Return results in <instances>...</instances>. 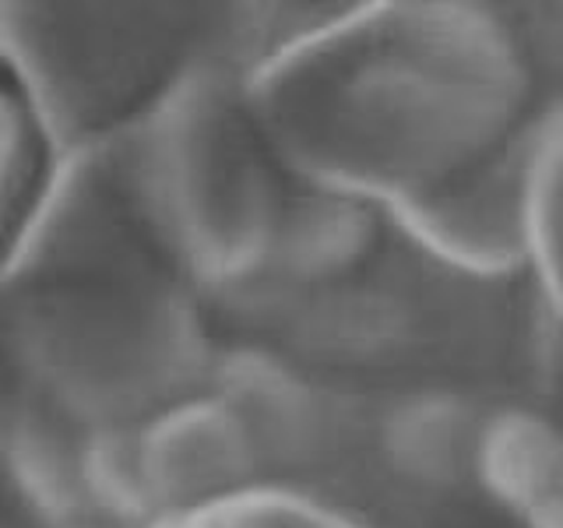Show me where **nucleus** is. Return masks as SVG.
Segmentation results:
<instances>
[{
  "mask_svg": "<svg viewBox=\"0 0 563 528\" xmlns=\"http://www.w3.org/2000/svg\"><path fill=\"white\" fill-rule=\"evenodd\" d=\"M268 131L313 187L405 208L521 141L532 61L475 4H374L307 32L268 67Z\"/></svg>",
  "mask_w": 563,
  "mask_h": 528,
  "instance_id": "obj_1",
  "label": "nucleus"
},
{
  "mask_svg": "<svg viewBox=\"0 0 563 528\" xmlns=\"http://www.w3.org/2000/svg\"><path fill=\"white\" fill-rule=\"evenodd\" d=\"M123 184L158 251L198 278L233 282L268 261L282 198L254 123L205 70H187L131 128Z\"/></svg>",
  "mask_w": 563,
  "mask_h": 528,
  "instance_id": "obj_2",
  "label": "nucleus"
},
{
  "mask_svg": "<svg viewBox=\"0 0 563 528\" xmlns=\"http://www.w3.org/2000/svg\"><path fill=\"white\" fill-rule=\"evenodd\" d=\"M536 131V123H532ZM532 131L483 166L391 216L440 261L472 275H504L528 264L525 184Z\"/></svg>",
  "mask_w": 563,
  "mask_h": 528,
  "instance_id": "obj_3",
  "label": "nucleus"
},
{
  "mask_svg": "<svg viewBox=\"0 0 563 528\" xmlns=\"http://www.w3.org/2000/svg\"><path fill=\"white\" fill-rule=\"evenodd\" d=\"M137 454L155 507H190L240 490L257 448L219 395L158 405L137 427Z\"/></svg>",
  "mask_w": 563,
  "mask_h": 528,
  "instance_id": "obj_4",
  "label": "nucleus"
},
{
  "mask_svg": "<svg viewBox=\"0 0 563 528\" xmlns=\"http://www.w3.org/2000/svg\"><path fill=\"white\" fill-rule=\"evenodd\" d=\"M369 243L374 216L366 201L313 187L303 198H282L264 264L296 282H331L360 264Z\"/></svg>",
  "mask_w": 563,
  "mask_h": 528,
  "instance_id": "obj_5",
  "label": "nucleus"
},
{
  "mask_svg": "<svg viewBox=\"0 0 563 528\" xmlns=\"http://www.w3.org/2000/svg\"><path fill=\"white\" fill-rule=\"evenodd\" d=\"M81 440L53 402L22 405L4 430V454L18 493L43 518L70 521L85 507Z\"/></svg>",
  "mask_w": 563,
  "mask_h": 528,
  "instance_id": "obj_6",
  "label": "nucleus"
},
{
  "mask_svg": "<svg viewBox=\"0 0 563 528\" xmlns=\"http://www.w3.org/2000/svg\"><path fill=\"white\" fill-rule=\"evenodd\" d=\"M475 472L515 515L563 483V430L545 416L510 409L493 416L475 437Z\"/></svg>",
  "mask_w": 563,
  "mask_h": 528,
  "instance_id": "obj_7",
  "label": "nucleus"
},
{
  "mask_svg": "<svg viewBox=\"0 0 563 528\" xmlns=\"http://www.w3.org/2000/svg\"><path fill=\"white\" fill-rule=\"evenodd\" d=\"M261 454H289L310 440L313 402L292 370L261 352H240L225 366L216 392Z\"/></svg>",
  "mask_w": 563,
  "mask_h": 528,
  "instance_id": "obj_8",
  "label": "nucleus"
},
{
  "mask_svg": "<svg viewBox=\"0 0 563 528\" xmlns=\"http://www.w3.org/2000/svg\"><path fill=\"white\" fill-rule=\"evenodd\" d=\"M528 264L563 321V106L539 113L525 184Z\"/></svg>",
  "mask_w": 563,
  "mask_h": 528,
  "instance_id": "obj_9",
  "label": "nucleus"
},
{
  "mask_svg": "<svg viewBox=\"0 0 563 528\" xmlns=\"http://www.w3.org/2000/svg\"><path fill=\"white\" fill-rule=\"evenodd\" d=\"M479 437V433H475ZM387 458L409 472L412 480L440 483L462 469L465 451H475V440H468V422L462 405L440 395H419L401 402L387 416L384 427Z\"/></svg>",
  "mask_w": 563,
  "mask_h": 528,
  "instance_id": "obj_10",
  "label": "nucleus"
},
{
  "mask_svg": "<svg viewBox=\"0 0 563 528\" xmlns=\"http://www.w3.org/2000/svg\"><path fill=\"white\" fill-rule=\"evenodd\" d=\"M85 504L110 518H141L155 507L137 454V430L128 422H99L81 440Z\"/></svg>",
  "mask_w": 563,
  "mask_h": 528,
  "instance_id": "obj_11",
  "label": "nucleus"
},
{
  "mask_svg": "<svg viewBox=\"0 0 563 528\" xmlns=\"http://www.w3.org/2000/svg\"><path fill=\"white\" fill-rule=\"evenodd\" d=\"M32 152V131H29V113L22 99L0 81V208H4L8 194L18 187Z\"/></svg>",
  "mask_w": 563,
  "mask_h": 528,
  "instance_id": "obj_12",
  "label": "nucleus"
},
{
  "mask_svg": "<svg viewBox=\"0 0 563 528\" xmlns=\"http://www.w3.org/2000/svg\"><path fill=\"white\" fill-rule=\"evenodd\" d=\"M254 528H349V521L321 515V510L289 507V510H275V515H264L261 521H254Z\"/></svg>",
  "mask_w": 563,
  "mask_h": 528,
  "instance_id": "obj_13",
  "label": "nucleus"
},
{
  "mask_svg": "<svg viewBox=\"0 0 563 528\" xmlns=\"http://www.w3.org/2000/svg\"><path fill=\"white\" fill-rule=\"evenodd\" d=\"M518 518L525 528H563V483H556L545 497H539Z\"/></svg>",
  "mask_w": 563,
  "mask_h": 528,
  "instance_id": "obj_14",
  "label": "nucleus"
},
{
  "mask_svg": "<svg viewBox=\"0 0 563 528\" xmlns=\"http://www.w3.org/2000/svg\"><path fill=\"white\" fill-rule=\"evenodd\" d=\"M349 528H356V525H349Z\"/></svg>",
  "mask_w": 563,
  "mask_h": 528,
  "instance_id": "obj_15",
  "label": "nucleus"
}]
</instances>
